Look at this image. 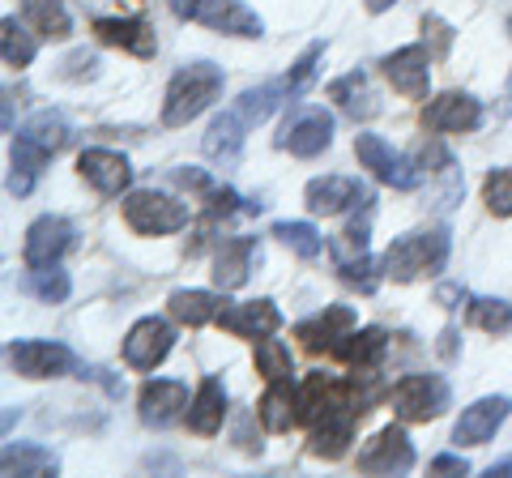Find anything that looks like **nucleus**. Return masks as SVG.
<instances>
[{"mask_svg": "<svg viewBox=\"0 0 512 478\" xmlns=\"http://www.w3.org/2000/svg\"><path fill=\"white\" fill-rule=\"evenodd\" d=\"M64 141H69V124H64L60 111H39V116L22 124L18 137H13V171H9L13 197H26L39 184L43 167L52 163V154L64 150Z\"/></svg>", "mask_w": 512, "mask_h": 478, "instance_id": "nucleus-1", "label": "nucleus"}, {"mask_svg": "<svg viewBox=\"0 0 512 478\" xmlns=\"http://www.w3.org/2000/svg\"><path fill=\"white\" fill-rule=\"evenodd\" d=\"M448 252H453V235L448 227H427V231H410L402 239H393L389 252H384V278L393 282H414L423 274H440L448 265Z\"/></svg>", "mask_w": 512, "mask_h": 478, "instance_id": "nucleus-2", "label": "nucleus"}, {"mask_svg": "<svg viewBox=\"0 0 512 478\" xmlns=\"http://www.w3.org/2000/svg\"><path fill=\"white\" fill-rule=\"evenodd\" d=\"M222 94V69L210 60H192L167 82V103H163V124L167 129H180V124L197 120L205 107Z\"/></svg>", "mask_w": 512, "mask_h": 478, "instance_id": "nucleus-3", "label": "nucleus"}, {"mask_svg": "<svg viewBox=\"0 0 512 478\" xmlns=\"http://www.w3.org/2000/svg\"><path fill=\"white\" fill-rule=\"evenodd\" d=\"M124 222L137 235H175L180 227H188V210L167 193L137 188V193L124 197Z\"/></svg>", "mask_w": 512, "mask_h": 478, "instance_id": "nucleus-4", "label": "nucleus"}, {"mask_svg": "<svg viewBox=\"0 0 512 478\" xmlns=\"http://www.w3.org/2000/svg\"><path fill=\"white\" fill-rule=\"evenodd\" d=\"M393 410L402 423H431L448 410V385L431 372H414L402 376L393 385Z\"/></svg>", "mask_w": 512, "mask_h": 478, "instance_id": "nucleus-5", "label": "nucleus"}, {"mask_svg": "<svg viewBox=\"0 0 512 478\" xmlns=\"http://www.w3.org/2000/svg\"><path fill=\"white\" fill-rule=\"evenodd\" d=\"M333 146V116L325 107H295L282 120L278 150H291L295 158H316Z\"/></svg>", "mask_w": 512, "mask_h": 478, "instance_id": "nucleus-6", "label": "nucleus"}, {"mask_svg": "<svg viewBox=\"0 0 512 478\" xmlns=\"http://www.w3.org/2000/svg\"><path fill=\"white\" fill-rule=\"evenodd\" d=\"M171 346H175V329L163 316H141L124 338V363L137 372H154L171 355Z\"/></svg>", "mask_w": 512, "mask_h": 478, "instance_id": "nucleus-7", "label": "nucleus"}, {"mask_svg": "<svg viewBox=\"0 0 512 478\" xmlns=\"http://www.w3.org/2000/svg\"><path fill=\"white\" fill-rule=\"evenodd\" d=\"M73 244H77V227H73V222L60 218V214H43V218L30 222L22 257H26L30 269H47V265H56Z\"/></svg>", "mask_w": 512, "mask_h": 478, "instance_id": "nucleus-8", "label": "nucleus"}, {"mask_svg": "<svg viewBox=\"0 0 512 478\" xmlns=\"http://www.w3.org/2000/svg\"><path fill=\"white\" fill-rule=\"evenodd\" d=\"M355 154H359V163L372 171L380 184H393V188H402V193L419 188V167H414L406 154L389 150L376 133H359V137H355Z\"/></svg>", "mask_w": 512, "mask_h": 478, "instance_id": "nucleus-9", "label": "nucleus"}, {"mask_svg": "<svg viewBox=\"0 0 512 478\" xmlns=\"http://www.w3.org/2000/svg\"><path fill=\"white\" fill-rule=\"evenodd\" d=\"M9 363H13V372L26 376V380H52V376H69L73 372V350L60 346V342L26 338V342L9 346Z\"/></svg>", "mask_w": 512, "mask_h": 478, "instance_id": "nucleus-10", "label": "nucleus"}, {"mask_svg": "<svg viewBox=\"0 0 512 478\" xmlns=\"http://www.w3.org/2000/svg\"><path fill=\"white\" fill-rule=\"evenodd\" d=\"M303 201H308L312 214H342V210H367L372 205V188H363L359 180H350V175H320L303 188Z\"/></svg>", "mask_w": 512, "mask_h": 478, "instance_id": "nucleus-11", "label": "nucleus"}, {"mask_svg": "<svg viewBox=\"0 0 512 478\" xmlns=\"http://www.w3.org/2000/svg\"><path fill=\"white\" fill-rule=\"evenodd\" d=\"M478 124H483V103L474 94L448 90L423 107V129L431 133H474Z\"/></svg>", "mask_w": 512, "mask_h": 478, "instance_id": "nucleus-12", "label": "nucleus"}, {"mask_svg": "<svg viewBox=\"0 0 512 478\" xmlns=\"http://www.w3.org/2000/svg\"><path fill=\"white\" fill-rule=\"evenodd\" d=\"M414 466V444L402 427H384L359 449V470L363 474H406Z\"/></svg>", "mask_w": 512, "mask_h": 478, "instance_id": "nucleus-13", "label": "nucleus"}, {"mask_svg": "<svg viewBox=\"0 0 512 478\" xmlns=\"http://www.w3.org/2000/svg\"><path fill=\"white\" fill-rule=\"evenodd\" d=\"M508 410H512L508 397H478L474 406L461 410V419L453 427V444L457 449H474V444L495 440V432H500L508 419Z\"/></svg>", "mask_w": 512, "mask_h": 478, "instance_id": "nucleus-14", "label": "nucleus"}, {"mask_svg": "<svg viewBox=\"0 0 512 478\" xmlns=\"http://www.w3.org/2000/svg\"><path fill=\"white\" fill-rule=\"evenodd\" d=\"M431 52L419 43H410V47H397L393 56H384L380 60V69L384 77L393 82L397 94H406V99H427V86H431Z\"/></svg>", "mask_w": 512, "mask_h": 478, "instance_id": "nucleus-15", "label": "nucleus"}, {"mask_svg": "<svg viewBox=\"0 0 512 478\" xmlns=\"http://www.w3.org/2000/svg\"><path fill=\"white\" fill-rule=\"evenodd\" d=\"M192 22L218 30V35H239V39H261L265 22L244 5V0H197Z\"/></svg>", "mask_w": 512, "mask_h": 478, "instance_id": "nucleus-16", "label": "nucleus"}, {"mask_svg": "<svg viewBox=\"0 0 512 478\" xmlns=\"http://www.w3.org/2000/svg\"><path fill=\"white\" fill-rule=\"evenodd\" d=\"M188 410V389L180 380H146L137 393V414L146 427H171Z\"/></svg>", "mask_w": 512, "mask_h": 478, "instance_id": "nucleus-17", "label": "nucleus"}, {"mask_svg": "<svg viewBox=\"0 0 512 478\" xmlns=\"http://www.w3.org/2000/svg\"><path fill=\"white\" fill-rule=\"evenodd\" d=\"M77 171L86 175V180L94 184V193L103 197H120L128 184H133V167H128V158L116 154V150H82V158H77Z\"/></svg>", "mask_w": 512, "mask_h": 478, "instance_id": "nucleus-18", "label": "nucleus"}, {"mask_svg": "<svg viewBox=\"0 0 512 478\" xmlns=\"http://www.w3.org/2000/svg\"><path fill=\"white\" fill-rule=\"evenodd\" d=\"M256 261H261V244H256L252 235L227 239V244L218 248V257H214V282H218V291H239V286L252 278Z\"/></svg>", "mask_w": 512, "mask_h": 478, "instance_id": "nucleus-19", "label": "nucleus"}, {"mask_svg": "<svg viewBox=\"0 0 512 478\" xmlns=\"http://www.w3.org/2000/svg\"><path fill=\"white\" fill-rule=\"evenodd\" d=\"M218 325L235 333V338H269V333L282 329V312L269 304V299H252V304H231L222 308Z\"/></svg>", "mask_w": 512, "mask_h": 478, "instance_id": "nucleus-20", "label": "nucleus"}, {"mask_svg": "<svg viewBox=\"0 0 512 478\" xmlns=\"http://www.w3.org/2000/svg\"><path fill=\"white\" fill-rule=\"evenodd\" d=\"M350 329H355V312H350L346 304H333L320 316H312V321H303L295 333L308 350H325V355H333V346H338Z\"/></svg>", "mask_w": 512, "mask_h": 478, "instance_id": "nucleus-21", "label": "nucleus"}, {"mask_svg": "<svg viewBox=\"0 0 512 478\" xmlns=\"http://www.w3.org/2000/svg\"><path fill=\"white\" fill-rule=\"evenodd\" d=\"M256 414H261L265 432H291L299 423V389L291 385V376L269 380V389L261 393V402H256Z\"/></svg>", "mask_w": 512, "mask_h": 478, "instance_id": "nucleus-22", "label": "nucleus"}, {"mask_svg": "<svg viewBox=\"0 0 512 478\" xmlns=\"http://www.w3.org/2000/svg\"><path fill=\"white\" fill-rule=\"evenodd\" d=\"M94 35H99L103 43H116V47H124V52L141 56V60H150L158 52L154 30L141 18H99L94 22Z\"/></svg>", "mask_w": 512, "mask_h": 478, "instance_id": "nucleus-23", "label": "nucleus"}, {"mask_svg": "<svg viewBox=\"0 0 512 478\" xmlns=\"http://www.w3.org/2000/svg\"><path fill=\"white\" fill-rule=\"evenodd\" d=\"M244 129H248V120L239 116V111H222V116H214L210 133H205V154L222 167H235L239 154H244V137H248Z\"/></svg>", "mask_w": 512, "mask_h": 478, "instance_id": "nucleus-24", "label": "nucleus"}, {"mask_svg": "<svg viewBox=\"0 0 512 478\" xmlns=\"http://www.w3.org/2000/svg\"><path fill=\"white\" fill-rule=\"evenodd\" d=\"M222 419H227V389H222L218 376H205L188 406V427L197 436H214V432H222Z\"/></svg>", "mask_w": 512, "mask_h": 478, "instance_id": "nucleus-25", "label": "nucleus"}, {"mask_svg": "<svg viewBox=\"0 0 512 478\" xmlns=\"http://www.w3.org/2000/svg\"><path fill=\"white\" fill-rule=\"evenodd\" d=\"M384 350H389V338H384V329H350L346 338L333 346V359H342L346 368H355V372H376L380 368V359H384Z\"/></svg>", "mask_w": 512, "mask_h": 478, "instance_id": "nucleus-26", "label": "nucleus"}, {"mask_svg": "<svg viewBox=\"0 0 512 478\" xmlns=\"http://www.w3.org/2000/svg\"><path fill=\"white\" fill-rule=\"evenodd\" d=\"M355 410H333L325 414L316 427H312V457H325V461H338L350 449V436H355Z\"/></svg>", "mask_w": 512, "mask_h": 478, "instance_id": "nucleus-27", "label": "nucleus"}, {"mask_svg": "<svg viewBox=\"0 0 512 478\" xmlns=\"http://www.w3.org/2000/svg\"><path fill=\"white\" fill-rule=\"evenodd\" d=\"M167 308H171V316H175L180 325L201 329V325L218 321L222 308H227V299H218V295H210V291H175V295L167 299Z\"/></svg>", "mask_w": 512, "mask_h": 478, "instance_id": "nucleus-28", "label": "nucleus"}, {"mask_svg": "<svg viewBox=\"0 0 512 478\" xmlns=\"http://www.w3.org/2000/svg\"><path fill=\"white\" fill-rule=\"evenodd\" d=\"M0 466L5 474H26V478H43V474H56L60 470V457L52 449H43V444H5V453H0Z\"/></svg>", "mask_w": 512, "mask_h": 478, "instance_id": "nucleus-29", "label": "nucleus"}, {"mask_svg": "<svg viewBox=\"0 0 512 478\" xmlns=\"http://www.w3.org/2000/svg\"><path fill=\"white\" fill-rule=\"evenodd\" d=\"M329 99H338V107L346 111L350 120H372L376 116V103H372V90H367V77L363 73H346L329 86Z\"/></svg>", "mask_w": 512, "mask_h": 478, "instance_id": "nucleus-30", "label": "nucleus"}, {"mask_svg": "<svg viewBox=\"0 0 512 478\" xmlns=\"http://www.w3.org/2000/svg\"><path fill=\"white\" fill-rule=\"evenodd\" d=\"M26 22L35 26L43 39H69L73 35V18L60 0H26Z\"/></svg>", "mask_w": 512, "mask_h": 478, "instance_id": "nucleus-31", "label": "nucleus"}, {"mask_svg": "<svg viewBox=\"0 0 512 478\" xmlns=\"http://www.w3.org/2000/svg\"><path fill=\"white\" fill-rule=\"evenodd\" d=\"M39 43L26 35V26H18V18H5L0 22V56H5L9 69H26L35 60Z\"/></svg>", "mask_w": 512, "mask_h": 478, "instance_id": "nucleus-32", "label": "nucleus"}, {"mask_svg": "<svg viewBox=\"0 0 512 478\" xmlns=\"http://www.w3.org/2000/svg\"><path fill=\"white\" fill-rule=\"evenodd\" d=\"M274 235L303 261H316L320 252H325V239H320V231L312 227V222H278Z\"/></svg>", "mask_w": 512, "mask_h": 478, "instance_id": "nucleus-33", "label": "nucleus"}, {"mask_svg": "<svg viewBox=\"0 0 512 478\" xmlns=\"http://www.w3.org/2000/svg\"><path fill=\"white\" fill-rule=\"evenodd\" d=\"M22 286H26V291L35 295V299H43V304H64V299H69V291H73L69 274H64V269H56V265L30 269V278H26Z\"/></svg>", "mask_w": 512, "mask_h": 478, "instance_id": "nucleus-34", "label": "nucleus"}, {"mask_svg": "<svg viewBox=\"0 0 512 478\" xmlns=\"http://www.w3.org/2000/svg\"><path fill=\"white\" fill-rule=\"evenodd\" d=\"M282 94H286V86H278V82H265V86H256V90H244L239 94V116H244L248 124H261V120H269L274 116V107L282 103Z\"/></svg>", "mask_w": 512, "mask_h": 478, "instance_id": "nucleus-35", "label": "nucleus"}, {"mask_svg": "<svg viewBox=\"0 0 512 478\" xmlns=\"http://www.w3.org/2000/svg\"><path fill=\"white\" fill-rule=\"evenodd\" d=\"M320 56H325V43H308V47H303V56L295 60V65H291V73H286V99H299V94H308L312 90V82H316V65H320Z\"/></svg>", "mask_w": 512, "mask_h": 478, "instance_id": "nucleus-36", "label": "nucleus"}, {"mask_svg": "<svg viewBox=\"0 0 512 478\" xmlns=\"http://www.w3.org/2000/svg\"><path fill=\"white\" fill-rule=\"evenodd\" d=\"M470 325L495 333V338H504L512 329V304L508 299H474L470 304Z\"/></svg>", "mask_w": 512, "mask_h": 478, "instance_id": "nucleus-37", "label": "nucleus"}, {"mask_svg": "<svg viewBox=\"0 0 512 478\" xmlns=\"http://www.w3.org/2000/svg\"><path fill=\"white\" fill-rule=\"evenodd\" d=\"M483 201L495 218H512V167H495L483 180Z\"/></svg>", "mask_w": 512, "mask_h": 478, "instance_id": "nucleus-38", "label": "nucleus"}, {"mask_svg": "<svg viewBox=\"0 0 512 478\" xmlns=\"http://www.w3.org/2000/svg\"><path fill=\"white\" fill-rule=\"evenodd\" d=\"M256 372L265 380H286L291 376V350H286L278 338H261L256 342Z\"/></svg>", "mask_w": 512, "mask_h": 478, "instance_id": "nucleus-39", "label": "nucleus"}, {"mask_svg": "<svg viewBox=\"0 0 512 478\" xmlns=\"http://www.w3.org/2000/svg\"><path fill=\"white\" fill-rule=\"evenodd\" d=\"M372 269H376V261L367 257V252H359V257H338V274H342V282L359 286L363 295H372V291H376V282H380Z\"/></svg>", "mask_w": 512, "mask_h": 478, "instance_id": "nucleus-40", "label": "nucleus"}, {"mask_svg": "<svg viewBox=\"0 0 512 478\" xmlns=\"http://www.w3.org/2000/svg\"><path fill=\"white\" fill-rule=\"evenodd\" d=\"M423 35L431 39V56L444 60L448 47H453V26H448L444 18H436V13H427V18H423Z\"/></svg>", "mask_w": 512, "mask_h": 478, "instance_id": "nucleus-41", "label": "nucleus"}, {"mask_svg": "<svg viewBox=\"0 0 512 478\" xmlns=\"http://www.w3.org/2000/svg\"><path fill=\"white\" fill-rule=\"evenodd\" d=\"M64 77H94L99 73V56H86V52H73L69 60H64Z\"/></svg>", "mask_w": 512, "mask_h": 478, "instance_id": "nucleus-42", "label": "nucleus"}, {"mask_svg": "<svg viewBox=\"0 0 512 478\" xmlns=\"http://www.w3.org/2000/svg\"><path fill=\"white\" fill-rule=\"evenodd\" d=\"M419 163L431 167V171H453V154H448L444 146H436V141H427V146L419 150Z\"/></svg>", "mask_w": 512, "mask_h": 478, "instance_id": "nucleus-43", "label": "nucleus"}, {"mask_svg": "<svg viewBox=\"0 0 512 478\" xmlns=\"http://www.w3.org/2000/svg\"><path fill=\"white\" fill-rule=\"evenodd\" d=\"M431 474H470V461L466 457H453V453L431 457Z\"/></svg>", "mask_w": 512, "mask_h": 478, "instance_id": "nucleus-44", "label": "nucleus"}, {"mask_svg": "<svg viewBox=\"0 0 512 478\" xmlns=\"http://www.w3.org/2000/svg\"><path fill=\"white\" fill-rule=\"evenodd\" d=\"M167 5L175 18H192V13H197V0H167Z\"/></svg>", "mask_w": 512, "mask_h": 478, "instance_id": "nucleus-45", "label": "nucleus"}, {"mask_svg": "<svg viewBox=\"0 0 512 478\" xmlns=\"http://www.w3.org/2000/svg\"><path fill=\"white\" fill-rule=\"evenodd\" d=\"M440 338H444V342H440V350H444V359H453V355H457V329H444V333H440Z\"/></svg>", "mask_w": 512, "mask_h": 478, "instance_id": "nucleus-46", "label": "nucleus"}, {"mask_svg": "<svg viewBox=\"0 0 512 478\" xmlns=\"http://www.w3.org/2000/svg\"><path fill=\"white\" fill-rule=\"evenodd\" d=\"M491 474H500V478H512V457H504V461H495V466H491Z\"/></svg>", "mask_w": 512, "mask_h": 478, "instance_id": "nucleus-47", "label": "nucleus"}, {"mask_svg": "<svg viewBox=\"0 0 512 478\" xmlns=\"http://www.w3.org/2000/svg\"><path fill=\"white\" fill-rule=\"evenodd\" d=\"M363 5H367V9H372V13H384V9H389V5H397V0H363Z\"/></svg>", "mask_w": 512, "mask_h": 478, "instance_id": "nucleus-48", "label": "nucleus"}, {"mask_svg": "<svg viewBox=\"0 0 512 478\" xmlns=\"http://www.w3.org/2000/svg\"><path fill=\"white\" fill-rule=\"evenodd\" d=\"M508 30H512V18H508Z\"/></svg>", "mask_w": 512, "mask_h": 478, "instance_id": "nucleus-49", "label": "nucleus"}]
</instances>
